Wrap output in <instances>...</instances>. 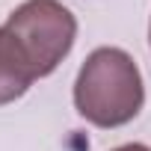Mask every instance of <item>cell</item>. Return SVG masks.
Here are the masks:
<instances>
[{
  "label": "cell",
  "mask_w": 151,
  "mask_h": 151,
  "mask_svg": "<svg viewBox=\"0 0 151 151\" xmlns=\"http://www.w3.org/2000/svg\"><path fill=\"white\" fill-rule=\"evenodd\" d=\"M145 104L142 74L122 47H98L86 56L74 80V107L95 127H122Z\"/></svg>",
  "instance_id": "6da1fadb"
},
{
  "label": "cell",
  "mask_w": 151,
  "mask_h": 151,
  "mask_svg": "<svg viewBox=\"0 0 151 151\" xmlns=\"http://www.w3.org/2000/svg\"><path fill=\"white\" fill-rule=\"evenodd\" d=\"M33 77H47L71 53L77 18L59 0H27L0 27Z\"/></svg>",
  "instance_id": "7a4b0ae2"
},
{
  "label": "cell",
  "mask_w": 151,
  "mask_h": 151,
  "mask_svg": "<svg viewBox=\"0 0 151 151\" xmlns=\"http://www.w3.org/2000/svg\"><path fill=\"white\" fill-rule=\"evenodd\" d=\"M33 74L27 71V65L18 59V53L12 50L9 39L0 30V107L12 104L15 98H21L30 86H33Z\"/></svg>",
  "instance_id": "3957f363"
},
{
  "label": "cell",
  "mask_w": 151,
  "mask_h": 151,
  "mask_svg": "<svg viewBox=\"0 0 151 151\" xmlns=\"http://www.w3.org/2000/svg\"><path fill=\"white\" fill-rule=\"evenodd\" d=\"M113 151H151V148L142 145V142H127V145H119V148H113Z\"/></svg>",
  "instance_id": "277c9868"
},
{
  "label": "cell",
  "mask_w": 151,
  "mask_h": 151,
  "mask_svg": "<svg viewBox=\"0 0 151 151\" xmlns=\"http://www.w3.org/2000/svg\"><path fill=\"white\" fill-rule=\"evenodd\" d=\"M148 42H151V27H148Z\"/></svg>",
  "instance_id": "5b68a950"
}]
</instances>
